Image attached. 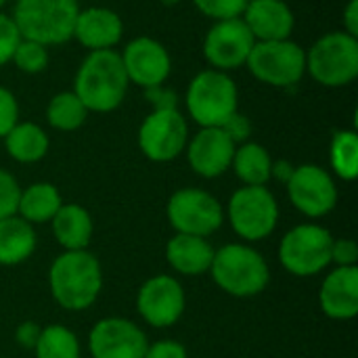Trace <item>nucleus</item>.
Instances as JSON below:
<instances>
[{"label":"nucleus","instance_id":"nucleus-1","mask_svg":"<svg viewBox=\"0 0 358 358\" xmlns=\"http://www.w3.org/2000/svg\"><path fill=\"white\" fill-rule=\"evenodd\" d=\"M128 88L130 82L120 52L94 50L82 59L71 90L84 103L88 113H111L124 103Z\"/></svg>","mask_w":358,"mask_h":358},{"label":"nucleus","instance_id":"nucleus-2","mask_svg":"<svg viewBox=\"0 0 358 358\" xmlns=\"http://www.w3.org/2000/svg\"><path fill=\"white\" fill-rule=\"evenodd\" d=\"M48 287L52 300L73 313L90 308L103 289V268L88 250L63 252L48 271Z\"/></svg>","mask_w":358,"mask_h":358},{"label":"nucleus","instance_id":"nucleus-3","mask_svg":"<svg viewBox=\"0 0 358 358\" xmlns=\"http://www.w3.org/2000/svg\"><path fill=\"white\" fill-rule=\"evenodd\" d=\"M185 109L199 128H222L239 111L237 82L212 67L195 73L185 92Z\"/></svg>","mask_w":358,"mask_h":358},{"label":"nucleus","instance_id":"nucleus-4","mask_svg":"<svg viewBox=\"0 0 358 358\" xmlns=\"http://www.w3.org/2000/svg\"><path fill=\"white\" fill-rule=\"evenodd\" d=\"M78 13V0H15L10 17L21 38L59 46L73 38Z\"/></svg>","mask_w":358,"mask_h":358},{"label":"nucleus","instance_id":"nucleus-5","mask_svg":"<svg viewBox=\"0 0 358 358\" xmlns=\"http://www.w3.org/2000/svg\"><path fill=\"white\" fill-rule=\"evenodd\" d=\"M210 273L214 283L233 298H254L271 281V268L264 256L243 243H229L216 250Z\"/></svg>","mask_w":358,"mask_h":358},{"label":"nucleus","instance_id":"nucleus-6","mask_svg":"<svg viewBox=\"0 0 358 358\" xmlns=\"http://www.w3.org/2000/svg\"><path fill=\"white\" fill-rule=\"evenodd\" d=\"M306 73L325 88H344L358 78V38L329 31L306 50Z\"/></svg>","mask_w":358,"mask_h":358},{"label":"nucleus","instance_id":"nucleus-7","mask_svg":"<svg viewBox=\"0 0 358 358\" xmlns=\"http://www.w3.org/2000/svg\"><path fill=\"white\" fill-rule=\"evenodd\" d=\"M245 67L264 86L292 88L306 76V48L292 38L256 42Z\"/></svg>","mask_w":358,"mask_h":358},{"label":"nucleus","instance_id":"nucleus-8","mask_svg":"<svg viewBox=\"0 0 358 358\" xmlns=\"http://www.w3.org/2000/svg\"><path fill=\"white\" fill-rule=\"evenodd\" d=\"M334 237L325 227L298 224L279 243L283 268L296 277H315L331 264Z\"/></svg>","mask_w":358,"mask_h":358},{"label":"nucleus","instance_id":"nucleus-9","mask_svg":"<svg viewBox=\"0 0 358 358\" xmlns=\"http://www.w3.org/2000/svg\"><path fill=\"white\" fill-rule=\"evenodd\" d=\"M170 227L180 235L210 237L224 222L222 203L206 189L185 187L172 193L166 206Z\"/></svg>","mask_w":358,"mask_h":358},{"label":"nucleus","instance_id":"nucleus-10","mask_svg":"<svg viewBox=\"0 0 358 358\" xmlns=\"http://www.w3.org/2000/svg\"><path fill=\"white\" fill-rule=\"evenodd\" d=\"M233 231L245 241L266 239L279 222V203L266 187H241L227 206Z\"/></svg>","mask_w":358,"mask_h":358},{"label":"nucleus","instance_id":"nucleus-11","mask_svg":"<svg viewBox=\"0 0 358 358\" xmlns=\"http://www.w3.org/2000/svg\"><path fill=\"white\" fill-rule=\"evenodd\" d=\"M189 136V122L180 109H151L141 122L138 147L149 162L168 164L185 153Z\"/></svg>","mask_w":358,"mask_h":358},{"label":"nucleus","instance_id":"nucleus-12","mask_svg":"<svg viewBox=\"0 0 358 358\" xmlns=\"http://www.w3.org/2000/svg\"><path fill=\"white\" fill-rule=\"evenodd\" d=\"M254 44L256 40L243 19L235 17L212 23V27L206 31L201 52L212 69L231 73L245 67Z\"/></svg>","mask_w":358,"mask_h":358},{"label":"nucleus","instance_id":"nucleus-13","mask_svg":"<svg viewBox=\"0 0 358 358\" xmlns=\"http://www.w3.org/2000/svg\"><path fill=\"white\" fill-rule=\"evenodd\" d=\"M285 185L294 208L308 218H323L338 203V187L334 176L317 164L294 168Z\"/></svg>","mask_w":358,"mask_h":358},{"label":"nucleus","instance_id":"nucleus-14","mask_svg":"<svg viewBox=\"0 0 358 358\" xmlns=\"http://www.w3.org/2000/svg\"><path fill=\"white\" fill-rule=\"evenodd\" d=\"M128 82L147 90L168 82L172 73L170 50L151 36L132 38L120 52Z\"/></svg>","mask_w":358,"mask_h":358},{"label":"nucleus","instance_id":"nucleus-15","mask_svg":"<svg viewBox=\"0 0 358 358\" xmlns=\"http://www.w3.org/2000/svg\"><path fill=\"white\" fill-rule=\"evenodd\" d=\"M185 289L180 281L170 275H155L147 279L136 294V310L141 319L157 329L176 325L185 313Z\"/></svg>","mask_w":358,"mask_h":358},{"label":"nucleus","instance_id":"nucleus-16","mask_svg":"<svg viewBox=\"0 0 358 358\" xmlns=\"http://www.w3.org/2000/svg\"><path fill=\"white\" fill-rule=\"evenodd\" d=\"M149 342L145 331L122 317H107L94 323L88 336L92 358H143Z\"/></svg>","mask_w":358,"mask_h":358},{"label":"nucleus","instance_id":"nucleus-17","mask_svg":"<svg viewBox=\"0 0 358 358\" xmlns=\"http://www.w3.org/2000/svg\"><path fill=\"white\" fill-rule=\"evenodd\" d=\"M235 143L222 128H199L187 143V162L191 170L201 178L222 176L233 162Z\"/></svg>","mask_w":358,"mask_h":358},{"label":"nucleus","instance_id":"nucleus-18","mask_svg":"<svg viewBox=\"0 0 358 358\" xmlns=\"http://www.w3.org/2000/svg\"><path fill=\"white\" fill-rule=\"evenodd\" d=\"M124 38L122 17L107 6L80 8L73 25V38L88 52L94 50H115Z\"/></svg>","mask_w":358,"mask_h":358},{"label":"nucleus","instance_id":"nucleus-19","mask_svg":"<svg viewBox=\"0 0 358 358\" xmlns=\"http://www.w3.org/2000/svg\"><path fill=\"white\" fill-rule=\"evenodd\" d=\"M241 19L256 42L287 40L296 27V15L285 0H250Z\"/></svg>","mask_w":358,"mask_h":358},{"label":"nucleus","instance_id":"nucleus-20","mask_svg":"<svg viewBox=\"0 0 358 358\" xmlns=\"http://www.w3.org/2000/svg\"><path fill=\"white\" fill-rule=\"evenodd\" d=\"M321 310L336 321H348L358 315V266H336L321 283Z\"/></svg>","mask_w":358,"mask_h":358},{"label":"nucleus","instance_id":"nucleus-21","mask_svg":"<svg viewBox=\"0 0 358 358\" xmlns=\"http://www.w3.org/2000/svg\"><path fill=\"white\" fill-rule=\"evenodd\" d=\"M214 252L216 250L206 237L176 233L166 245V260L178 275L199 277L203 273H210Z\"/></svg>","mask_w":358,"mask_h":358},{"label":"nucleus","instance_id":"nucleus-22","mask_svg":"<svg viewBox=\"0 0 358 358\" xmlns=\"http://www.w3.org/2000/svg\"><path fill=\"white\" fill-rule=\"evenodd\" d=\"M52 235L65 252L86 250L92 239V218L80 203H63L50 220Z\"/></svg>","mask_w":358,"mask_h":358},{"label":"nucleus","instance_id":"nucleus-23","mask_svg":"<svg viewBox=\"0 0 358 358\" xmlns=\"http://www.w3.org/2000/svg\"><path fill=\"white\" fill-rule=\"evenodd\" d=\"M36 231L34 224L25 222L21 216H8L0 220V264L17 266L25 262L36 252Z\"/></svg>","mask_w":358,"mask_h":358},{"label":"nucleus","instance_id":"nucleus-24","mask_svg":"<svg viewBox=\"0 0 358 358\" xmlns=\"http://www.w3.org/2000/svg\"><path fill=\"white\" fill-rule=\"evenodd\" d=\"M2 141L6 153L19 164H36L44 159L50 147L48 134L36 122H17Z\"/></svg>","mask_w":358,"mask_h":358},{"label":"nucleus","instance_id":"nucleus-25","mask_svg":"<svg viewBox=\"0 0 358 358\" xmlns=\"http://www.w3.org/2000/svg\"><path fill=\"white\" fill-rule=\"evenodd\" d=\"M231 168L245 187H266V182L273 178V157L260 143L248 141L237 145Z\"/></svg>","mask_w":358,"mask_h":358},{"label":"nucleus","instance_id":"nucleus-26","mask_svg":"<svg viewBox=\"0 0 358 358\" xmlns=\"http://www.w3.org/2000/svg\"><path fill=\"white\" fill-rule=\"evenodd\" d=\"M61 206H63V199L55 185L34 182L21 189L17 216H21L29 224H42V222H50Z\"/></svg>","mask_w":358,"mask_h":358},{"label":"nucleus","instance_id":"nucleus-27","mask_svg":"<svg viewBox=\"0 0 358 358\" xmlns=\"http://www.w3.org/2000/svg\"><path fill=\"white\" fill-rule=\"evenodd\" d=\"M88 115V109L73 90H61L52 94L46 105V122L59 132H73L82 128Z\"/></svg>","mask_w":358,"mask_h":358},{"label":"nucleus","instance_id":"nucleus-28","mask_svg":"<svg viewBox=\"0 0 358 358\" xmlns=\"http://www.w3.org/2000/svg\"><path fill=\"white\" fill-rule=\"evenodd\" d=\"M36 358H82L78 336L65 325H46L34 346Z\"/></svg>","mask_w":358,"mask_h":358},{"label":"nucleus","instance_id":"nucleus-29","mask_svg":"<svg viewBox=\"0 0 358 358\" xmlns=\"http://www.w3.org/2000/svg\"><path fill=\"white\" fill-rule=\"evenodd\" d=\"M329 164L338 178L352 182L358 174V134L355 130H338L329 145Z\"/></svg>","mask_w":358,"mask_h":358},{"label":"nucleus","instance_id":"nucleus-30","mask_svg":"<svg viewBox=\"0 0 358 358\" xmlns=\"http://www.w3.org/2000/svg\"><path fill=\"white\" fill-rule=\"evenodd\" d=\"M10 63L27 73V76H36V73H42L48 63H50V55H48V46L40 44V42H34V40H25L21 38V42L17 44L15 52H13V59Z\"/></svg>","mask_w":358,"mask_h":358},{"label":"nucleus","instance_id":"nucleus-31","mask_svg":"<svg viewBox=\"0 0 358 358\" xmlns=\"http://www.w3.org/2000/svg\"><path fill=\"white\" fill-rule=\"evenodd\" d=\"M248 2L250 0H193L195 8L212 21L241 17Z\"/></svg>","mask_w":358,"mask_h":358},{"label":"nucleus","instance_id":"nucleus-32","mask_svg":"<svg viewBox=\"0 0 358 358\" xmlns=\"http://www.w3.org/2000/svg\"><path fill=\"white\" fill-rule=\"evenodd\" d=\"M19 195H21V187L17 178L8 170L0 168V220L17 214Z\"/></svg>","mask_w":358,"mask_h":358},{"label":"nucleus","instance_id":"nucleus-33","mask_svg":"<svg viewBox=\"0 0 358 358\" xmlns=\"http://www.w3.org/2000/svg\"><path fill=\"white\" fill-rule=\"evenodd\" d=\"M21 42V34L13 21V17L0 10V67L10 63L17 44Z\"/></svg>","mask_w":358,"mask_h":358},{"label":"nucleus","instance_id":"nucleus-34","mask_svg":"<svg viewBox=\"0 0 358 358\" xmlns=\"http://www.w3.org/2000/svg\"><path fill=\"white\" fill-rule=\"evenodd\" d=\"M19 122V103L13 90L0 84V138L6 136V132Z\"/></svg>","mask_w":358,"mask_h":358},{"label":"nucleus","instance_id":"nucleus-35","mask_svg":"<svg viewBox=\"0 0 358 358\" xmlns=\"http://www.w3.org/2000/svg\"><path fill=\"white\" fill-rule=\"evenodd\" d=\"M222 130L229 134V138H231L235 145H241V143H248L250 136H252V122H250L248 115H243V113L237 111V113H233V115L224 122Z\"/></svg>","mask_w":358,"mask_h":358},{"label":"nucleus","instance_id":"nucleus-36","mask_svg":"<svg viewBox=\"0 0 358 358\" xmlns=\"http://www.w3.org/2000/svg\"><path fill=\"white\" fill-rule=\"evenodd\" d=\"M358 248L352 239H334L331 262L336 266H357Z\"/></svg>","mask_w":358,"mask_h":358},{"label":"nucleus","instance_id":"nucleus-37","mask_svg":"<svg viewBox=\"0 0 358 358\" xmlns=\"http://www.w3.org/2000/svg\"><path fill=\"white\" fill-rule=\"evenodd\" d=\"M145 99L153 109H178V94L172 88H168L166 84L147 88Z\"/></svg>","mask_w":358,"mask_h":358},{"label":"nucleus","instance_id":"nucleus-38","mask_svg":"<svg viewBox=\"0 0 358 358\" xmlns=\"http://www.w3.org/2000/svg\"><path fill=\"white\" fill-rule=\"evenodd\" d=\"M143 358H189L187 348L180 342L174 340H159L155 344H149Z\"/></svg>","mask_w":358,"mask_h":358},{"label":"nucleus","instance_id":"nucleus-39","mask_svg":"<svg viewBox=\"0 0 358 358\" xmlns=\"http://www.w3.org/2000/svg\"><path fill=\"white\" fill-rule=\"evenodd\" d=\"M342 31L358 38V0H348L342 13Z\"/></svg>","mask_w":358,"mask_h":358},{"label":"nucleus","instance_id":"nucleus-40","mask_svg":"<svg viewBox=\"0 0 358 358\" xmlns=\"http://www.w3.org/2000/svg\"><path fill=\"white\" fill-rule=\"evenodd\" d=\"M15 336H17V342H19L21 346L34 350L36 340H38V336H40V327H38L36 323L27 321V323H21V325L17 327V334H15Z\"/></svg>","mask_w":358,"mask_h":358},{"label":"nucleus","instance_id":"nucleus-41","mask_svg":"<svg viewBox=\"0 0 358 358\" xmlns=\"http://www.w3.org/2000/svg\"><path fill=\"white\" fill-rule=\"evenodd\" d=\"M164 6H176V4H180V0H159Z\"/></svg>","mask_w":358,"mask_h":358},{"label":"nucleus","instance_id":"nucleus-42","mask_svg":"<svg viewBox=\"0 0 358 358\" xmlns=\"http://www.w3.org/2000/svg\"><path fill=\"white\" fill-rule=\"evenodd\" d=\"M6 4H8V0H0V10H2V8H4Z\"/></svg>","mask_w":358,"mask_h":358}]
</instances>
